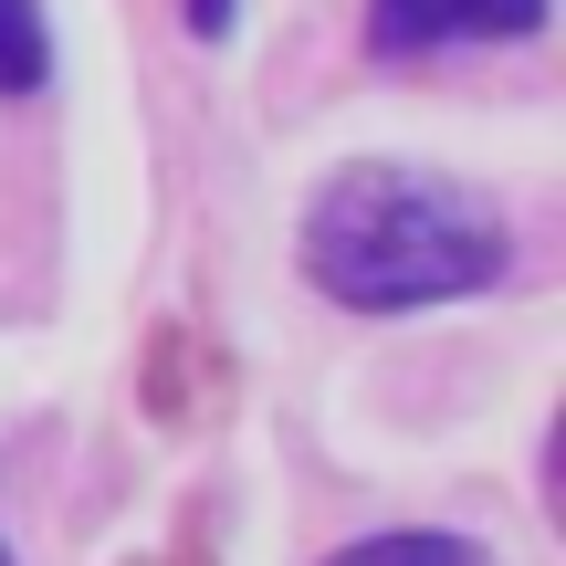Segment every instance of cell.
<instances>
[{
  "mask_svg": "<svg viewBox=\"0 0 566 566\" xmlns=\"http://www.w3.org/2000/svg\"><path fill=\"white\" fill-rule=\"evenodd\" d=\"M514 242L472 189L430 168H336L304 210V283L346 315H420L504 283Z\"/></svg>",
  "mask_w": 566,
  "mask_h": 566,
  "instance_id": "6da1fadb",
  "label": "cell"
},
{
  "mask_svg": "<svg viewBox=\"0 0 566 566\" xmlns=\"http://www.w3.org/2000/svg\"><path fill=\"white\" fill-rule=\"evenodd\" d=\"M546 32V0H367L378 53H451V42H525Z\"/></svg>",
  "mask_w": 566,
  "mask_h": 566,
  "instance_id": "7a4b0ae2",
  "label": "cell"
},
{
  "mask_svg": "<svg viewBox=\"0 0 566 566\" xmlns=\"http://www.w3.org/2000/svg\"><path fill=\"white\" fill-rule=\"evenodd\" d=\"M325 566H493L472 535H441V525H399V535H357V546H336Z\"/></svg>",
  "mask_w": 566,
  "mask_h": 566,
  "instance_id": "3957f363",
  "label": "cell"
},
{
  "mask_svg": "<svg viewBox=\"0 0 566 566\" xmlns=\"http://www.w3.org/2000/svg\"><path fill=\"white\" fill-rule=\"evenodd\" d=\"M53 84V21L42 0H0V95H32Z\"/></svg>",
  "mask_w": 566,
  "mask_h": 566,
  "instance_id": "277c9868",
  "label": "cell"
},
{
  "mask_svg": "<svg viewBox=\"0 0 566 566\" xmlns=\"http://www.w3.org/2000/svg\"><path fill=\"white\" fill-rule=\"evenodd\" d=\"M189 21H200V32H221V21H231V0H189Z\"/></svg>",
  "mask_w": 566,
  "mask_h": 566,
  "instance_id": "5b68a950",
  "label": "cell"
},
{
  "mask_svg": "<svg viewBox=\"0 0 566 566\" xmlns=\"http://www.w3.org/2000/svg\"><path fill=\"white\" fill-rule=\"evenodd\" d=\"M0 566H11V546H0Z\"/></svg>",
  "mask_w": 566,
  "mask_h": 566,
  "instance_id": "8992f818",
  "label": "cell"
}]
</instances>
